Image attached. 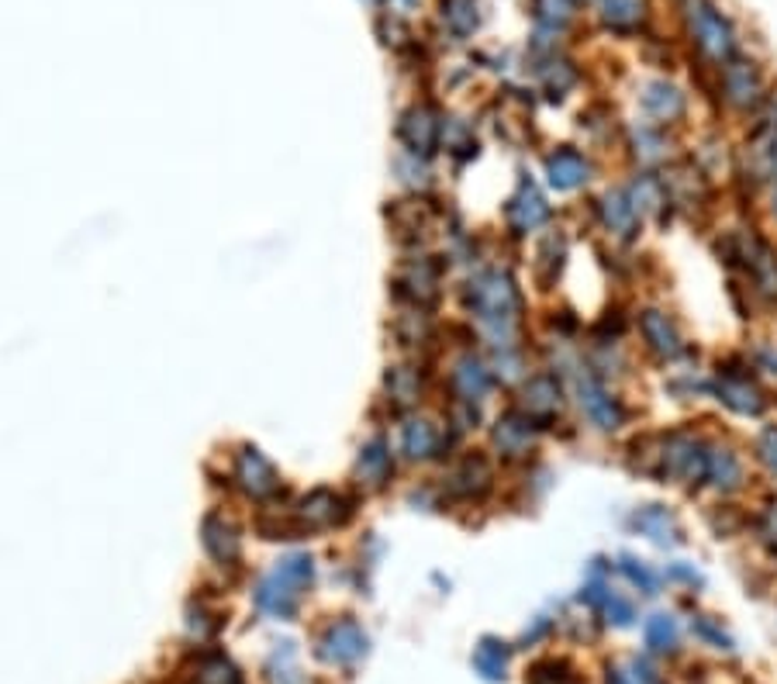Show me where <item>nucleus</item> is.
<instances>
[{
  "label": "nucleus",
  "instance_id": "f03ea898",
  "mask_svg": "<svg viewBox=\"0 0 777 684\" xmlns=\"http://www.w3.org/2000/svg\"><path fill=\"white\" fill-rule=\"evenodd\" d=\"M343 497L328 491V488H319V491H311L301 508H298V526L308 529V532H322V529H332V526H339L343 523Z\"/></svg>",
  "mask_w": 777,
  "mask_h": 684
},
{
  "label": "nucleus",
  "instance_id": "f257e3e1",
  "mask_svg": "<svg viewBox=\"0 0 777 684\" xmlns=\"http://www.w3.org/2000/svg\"><path fill=\"white\" fill-rule=\"evenodd\" d=\"M311 574H314L311 556H287V560H280V564L263 577V585L256 591V605L263 612H270V615L287 619L294 609H298L301 588L311 585Z\"/></svg>",
  "mask_w": 777,
  "mask_h": 684
},
{
  "label": "nucleus",
  "instance_id": "f3484780",
  "mask_svg": "<svg viewBox=\"0 0 777 684\" xmlns=\"http://www.w3.org/2000/svg\"><path fill=\"white\" fill-rule=\"evenodd\" d=\"M646 643L654 650H674V643H678V626H674V619L670 615H654L646 622Z\"/></svg>",
  "mask_w": 777,
  "mask_h": 684
},
{
  "label": "nucleus",
  "instance_id": "412c9836",
  "mask_svg": "<svg viewBox=\"0 0 777 684\" xmlns=\"http://www.w3.org/2000/svg\"><path fill=\"white\" fill-rule=\"evenodd\" d=\"M761 449H764V456H767V464L777 470V432H767V435H764V446H761Z\"/></svg>",
  "mask_w": 777,
  "mask_h": 684
},
{
  "label": "nucleus",
  "instance_id": "f8f14e48",
  "mask_svg": "<svg viewBox=\"0 0 777 684\" xmlns=\"http://www.w3.org/2000/svg\"><path fill=\"white\" fill-rule=\"evenodd\" d=\"M698 41L702 46L716 56V59H722V56H729V32H726V25H722V17L719 14H702V25H698Z\"/></svg>",
  "mask_w": 777,
  "mask_h": 684
},
{
  "label": "nucleus",
  "instance_id": "1a4fd4ad",
  "mask_svg": "<svg viewBox=\"0 0 777 684\" xmlns=\"http://www.w3.org/2000/svg\"><path fill=\"white\" fill-rule=\"evenodd\" d=\"M581 405L587 408V415H591L595 422H601V429H615V422H619V408L612 405V398H608V394L591 381V377H584L581 381Z\"/></svg>",
  "mask_w": 777,
  "mask_h": 684
},
{
  "label": "nucleus",
  "instance_id": "4468645a",
  "mask_svg": "<svg viewBox=\"0 0 777 684\" xmlns=\"http://www.w3.org/2000/svg\"><path fill=\"white\" fill-rule=\"evenodd\" d=\"M387 470H391V456H387L384 443L376 440V443H370V446L363 449V456H360V477H367L370 484H381L384 477H387Z\"/></svg>",
  "mask_w": 777,
  "mask_h": 684
},
{
  "label": "nucleus",
  "instance_id": "aec40b11",
  "mask_svg": "<svg viewBox=\"0 0 777 684\" xmlns=\"http://www.w3.org/2000/svg\"><path fill=\"white\" fill-rule=\"evenodd\" d=\"M273 674V684H301V677H298V668H294V650L287 647L284 650V668H277V663H273V668H270Z\"/></svg>",
  "mask_w": 777,
  "mask_h": 684
},
{
  "label": "nucleus",
  "instance_id": "0eeeda50",
  "mask_svg": "<svg viewBox=\"0 0 777 684\" xmlns=\"http://www.w3.org/2000/svg\"><path fill=\"white\" fill-rule=\"evenodd\" d=\"M546 170H550V183L560 187V191H571V187L587 180V163L574 149H560L557 156H550Z\"/></svg>",
  "mask_w": 777,
  "mask_h": 684
},
{
  "label": "nucleus",
  "instance_id": "6ab92c4d",
  "mask_svg": "<svg viewBox=\"0 0 777 684\" xmlns=\"http://www.w3.org/2000/svg\"><path fill=\"white\" fill-rule=\"evenodd\" d=\"M456 384L464 387V394L467 398H480V394L488 391V373H485V367L480 363H459V370H456Z\"/></svg>",
  "mask_w": 777,
  "mask_h": 684
},
{
  "label": "nucleus",
  "instance_id": "a211bd4d",
  "mask_svg": "<svg viewBox=\"0 0 777 684\" xmlns=\"http://www.w3.org/2000/svg\"><path fill=\"white\" fill-rule=\"evenodd\" d=\"M405 449H408V456H432V449H435L432 425L429 422H411L405 429Z\"/></svg>",
  "mask_w": 777,
  "mask_h": 684
},
{
  "label": "nucleus",
  "instance_id": "20e7f679",
  "mask_svg": "<svg viewBox=\"0 0 777 684\" xmlns=\"http://www.w3.org/2000/svg\"><path fill=\"white\" fill-rule=\"evenodd\" d=\"M236 477H239V484L253 494V497H266L277 491V470H273V464L266 460V456L260 449H242L239 453V464H236Z\"/></svg>",
  "mask_w": 777,
  "mask_h": 684
},
{
  "label": "nucleus",
  "instance_id": "6e6552de",
  "mask_svg": "<svg viewBox=\"0 0 777 684\" xmlns=\"http://www.w3.org/2000/svg\"><path fill=\"white\" fill-rule=\"evenodd\" d=\"M435 132H439V124H435V118H432V111L429 108H415L411 115H405V121H402V139L411 145V149L418 153H429V145L435 142Z\"/></svg>",
  "mask_w": 777,
  "mask_h": 684
},
{
  "label": "nucleus",
  "instance_id": "7ed1b4c3",
  "mask_svg": "<svg viewBox=\"0 0 777 684\" xmlns=\"http://www.w3.org/2000/svg\"><path fill=\"white\" fill-rule=\"evenodd\" d=\"M367 650V636L363 629L356 626L352 619H343V622H335V626H328V633L322 636V657L328 663H352V660H360Z\"/></svg>",
  "mask_w": 777,
  "mask_h": 684
},
{
  "label": "nucleus",
  "instance_id": "9b49d317",
  "mask_svg": "<svg viewBox=\"0 0 777 684\" xmlns=\"http://www.w3.org/2000/svg\"><path fill=\"white\" fill-rule=\"evenodd\" d=\"M474 668L485 674L488 681H501L505 677V668H509V650L505 643H494V639H485L474 653Z\"/></svg>",
  "mask_w": 777,
  "mask_h": 684
},
{
  "label": "nucleus",
  "instance_id": "9d476101",
  "mask_svg": "<svg viewBox=\"0 0 777 684\" xmlns=\"http://www.w3.org/2000/svg\"><path fill=\"white\" fill-rule=\"evenodd\" d=\"M542 218H546L542 197L533 191V187H525V191H522V194L512 201V207H509V221L518 228V232H525V228H536Z\"/></svg>",
  "mask_w": 777,
  "mask_h": 684
},
{
  "label": "nucleus",
  "instance_id": "39448f33",
  "mask_svg": "<svg viewBox=\"0 0 777 684\" xmlns=\"http://www.w3.org/2000/svg\"><path fill=\"white\" fill-rule=\"evenodd\" d=\"M204 547L218 564H232L239 556V532L225 515H207L204 518Z\"/></svg>",
  "mask_w": 777,
  "mask_h": 684
},
{
  "label": "nucleus",
  "instance_id": "dca6fc26",
  "mask_svg": "<svg viewBox=\"0 0 777 684\" xmlns=\"http://www.w3.org/2000/svg\"><path fill=\"white\" fill-rule=\"evenodd\" d=\"M443 17L453 32H470L477 25V4L474 0H443Z\"/></svg>",
  "mask_w": 777,
  "mask_h": 684
},
{
  "label": "nucleus",
  "instance_id": "ddd939ff",
  "mask_svg": "<svg viewBox=\"0 0 777 684\" xmlns=\"http://www.w3.org/2000/svg\"><path fill=\"white\" fill-rule=\"evenodd\" d=\"M643 332H646V339H649V346H654V349H660V352H674L678 349L674 328H670V322L660 315V311H646Z\"/></svg>",
  "mask_w": 777,
  "mask_h": 684
},
{
  "label": "nucleus",
  "instance_id": "4be33fe9",
  "mask_svg": "<svg viewBox=\"0 0 777 684\" xmlns=\"http://www.w3.org/2000/svg\"><path fill=\"white\" fill-rule=\"evenodd\" d=\"M608 681H612V684H625V677H622L619 671H612V677H608Z\"/></svg>",
  "mask_w": 777,
  "mask_h": 684
},
{
  "label": "nucleus",
  "instance_id": "2eb2a0df",
  "mask_svg": "<svg viewBox=\"0 0 777 684\" xmlns=\"http://www.w3.org/2000/svg\"><path fill=\"white\" fill-rule=\"evenodd\" d=\"M605 21L612 28H633L643 21V0H605Z\"/></svg>",
  "mask_w": 777,
  "mask_h": 684
},
{
  "label": "nucleus",
  "instance_id": "423d86ee",
  "mask_svg": "<svg viewBox=\"0 0 777 684\" xmlns=\"http://www.w3.org/2000/svg\"><path fill=\"white\" fill-rule=\"evenodd\" d=\"M477 308L488 319H505L512 308H518V295L505 277H488L477 284Z\"/></svg>",
  "mask_w": 777,
  "mask_h": 684
}]
</instances>
